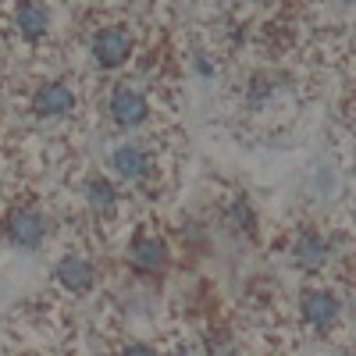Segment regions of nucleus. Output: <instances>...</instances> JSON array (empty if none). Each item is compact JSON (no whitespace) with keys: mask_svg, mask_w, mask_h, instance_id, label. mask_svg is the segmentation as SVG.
<instances>
[{"mask_svg":"<svg viewBox=\"0 0 356 356\" xmlns=\"http://www.w3.org/2000/svg\"><path fill=\"white\" fill-rule=\"evenodd\" d=\"M54 278H57V285L68 289V292H86V289H93L97 271H93V264H89L86 257H75V253H72V257H65V260H57Z\"/></svg>","mask_w":356,"mask_h":356,"instance_id":"7","label":"nucleus"},{"mask_svg":"<svg viewBox=\"0 0 356 356\" xmlns=\"http://www.w3.org/2000/svg\"><path fill=\"white\" fill-rule=\"evenodd\" d=\"M228 218H232V225L235 228H253V214H250V207L246 203H232V211H228Z\"/></svg>","mask_w":356,"mask_h":356,"instance_id":"12","label":"nucleus"},{"mask_svg":"<svg viewBox=\"0 0 356 356\" xmlns=\"http://www.w3.org/2000/svg\"><path fill=\"white\" fill-rule=\"evenodd\" d=\"M129 264L143 275H157L164 271L168 264V243L164 239H154V235H139V239L129 246Z\"/></svg>","mask_w":356,"mask_h":356,"instance_id":"5","label":"nucleus"},{"mask_svg":"<svg viewBox=\"0 0 356 356\" xmlns=\"http://www.w3.org/2000/svg\"><path fill=\"white\" fill-rule=\"evenodd\" d=\"M146 114H150V104H146L143 93H136V89L122 86V89H114V97H111V118L122 129H136L146 122Z\"/></svg>","mask_w":356,"mask_h":356,"instance_id":"4","label":"nucleus"},{"mask_svg":"<svg viewBox=\"0 0 356 356\" xmlns=\"http://www.w3.org/2000/svg\"><path fill=\"white\" fill-rule=\"evenodd\" d=\"M15 25H18V33L25 40H40L50 29V11L40 8V4H18L15 8Z\"/></svg>","mask_w":356,"mask_h":356,"instance_id":"10","label":"nucleus"},{"mask_svg":"<svg viewBox=\"0 0 356 356\" xmlns=\"http://www.w3.org/2000/svg\"><path fill=\"white\" fill-rule=\"evenodd\" d=\"M86 200L93 211L100 214H114V207H118V189L107 182V178H89L86 182Z\"/></svg>","mask_w":356,"mask_h":356,"instance_id":"11","label":"nucleus"},{"mask_svg":"<svg viewBox=\"0 0 356 356\" xmlns=\"http://www.w3.org/2000/svg\"><path fill=\"white\" fill-rule=\"evenodd\" d=\"M4 232L15 246H25V250H36L43 239H47V218L33 207H18V211L8 214L4 221Z\"/></svg>","mask_w":356,"mask_h":356,"instance_id":"2","label":"nucleus"},{"mask_svg":"<svg viewBox=\"0 0 356 356\" xmlns=\"http://www.w3.org/2000/svg\"><path fill=\"white\" fill-rule=\"evenodd\" d=\"M75 107V93H72V86L65 82H43L36 89V97H33V111L40 118H61Z\"/></svg>","mask_w":356,"mask_h":356,"instance_id":"6","label":"nucleus"},{"mask_svg":"<svg viewBox=\"0 0 356 356\" xmlns=\"http://www.w3.org/2000/svg\"><path fill=\"white\" fill-rule=\"evenodd\" d=\"M175 356H189V353H175Z\"/></svg>","mask_w":356,"mask_h":356,"instance_id":"14","label":"nucleus"},{"mask_svg":"<svg viewBox=\"0 0 356 356\" xmlns=\"http://www.w3.org/2000/svg\"><path fill=\"white\" fill-rule=\"evenodd\" d=\"M89 47H93V61H97L100 68H107V72L122 68L129 57H132V36L125 33V29H118V25L100 29Z\"/></svg>","mask_w":356,"mask_h":356,"instance_id":"1","label":"nucleus"},{"mask_svg":"<svg viewBox=\"0 0 356 356\" xmlns=\"http://www.w3.org/2000/svg\"><path fill=\"white\" fill-rule=\"evenodd\" d=\"M122 356H157V353H154L150 346H143V342H132V346H129Z\"/></svg>","mask_w":356,"mask_h":356,"instance_id":"13","label":"nucleus"},{"mask_svg":"<svg viewBox=\"0 0 356 356\" xmlns=\"http://www.w3.org/2000/svg\"><path fill=\"white\" fill-rule=\"evenodd\" d=\"M111 164H114V171L122 178H143L146 171H150V157H146V150L136 146V143L118 146V150L111 154Z\"/></svg>","mask_w":356,"mask_h":356,"instance_id":"9","label":"nucleus"},{"mask_svg":"<svg viewBox=\"0 0 356 356\" xmlns=\"http://www.w3.org/2000/svg\"><path fill=\"white\" fill-rule=\"evenodd\" d=\"M328 260H332L328 239H321V235H300V243H296V264L307 267V271H321Z\"/></svg>","mask_w":356,"mask_h":356,"instance_id":"8","label":"nucleus"},{"mask_svg":"<svg viewBox=\"0 0 356 356\" xmlns=\"http://www.w3.org/2000/svg\"><path fill=\"white\" fill-rule=\"evenodd\" d=\"M300 307H303V321L310 324V328H317V332H328L332 324L339 321V300H335L328 289H310V292H303Z\"/></svg>","mask_w":356,"mask_h":356,"instance_id":"3","label":"nucleus"}]
</instances>
